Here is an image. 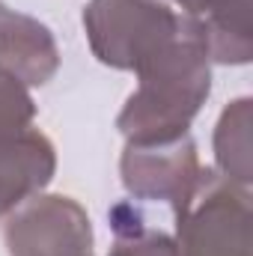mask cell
<instances>
[{"label":"cell","mask_w":253,"mask_h":256,"mask_svg":"<svg viewBox=\"0 0 253 256\" xmlns=\"http://www.w3.org/2000/svg\"><path fill=\"white\" fill-rule=\"evenodd\" d=\"M214 164L218 173L236 185L253 182V98L230 102L214 126Z\"/></svg>","instance_id":"cell-9"},{"label":"cell","mask_w":253,"mask_h":256,"mask_svg":"<svg viewBox=\"0 0 253 256\" xmlns=\"http://www.w3.org/2000/svg\"><path fill=\"white\" fill-rule=\"evenodd\" d=\"M9 256H92V220L63 194H36L6 214Z\"/></svg>","instance_id":"cell-4"},{"label":"cell","mask_w":253,"mask_h":256,"mask_svg":"<svg viewBox=\"0 0 253 256\" xmlns=\"http://www.w3.org/2000/svg\"><path fill=\"white\" fill-rule=\"evenodd\" d=\"M120 176L134 200L167 202L176 218L202 176V164L190 134H182L167 143H126Z\"/></svg>","instance_id":"cell-5"},{"label":"cell","mask_w":253,"mask_h":256,"mask_svg":"<svg viewBox=\"0 0 253 256\" xmlns=\"http://www.w3.org/2000/svg\"><path fill=\"white\" fill-rule=\"evenodd\" d=\"M194 24H196V33L206 45L208 63H220V66L250 63L253 57L250 0H214L202 15L194 18Z\"/></svg>","instance_id":"cell-8"},{"label":"cell","mask_w":253,"mask_h":256,"mask_svg":"<svg viewBox=\"0 0 253 256\" xmlns=\"http://www.w3.org/2000/svg\"><path fill=\"white\" fill-rule=\"evenodd\" d=\"M173 3H179L182 9H185V15H190V18H196V15H202L214 0H173Z\"/></svg>","instance_id":"cell-12"},{"label":"cell","mask_w":253,"mask_h":256,"mask_svg":"<svg viewBox=\"0 0 253 256\" xmlns=\"http://www.w3.org/2000/svg\"><path fill=\"white\" fill-rule=\"evenodd\" d=\"M84 30L102 66L137 72L182 30L164 0H90L84 9Z\"/></svg>","instance_id":"cell-2"},{"label":"cell","mask_w":253,"mask_h":256,"mask_svg":"<svg viewBox=\"0 0 253 256\" xmlns=\"http://www.w3.org/2000/svg\"><path fill=\"white\" fill-rule=\"evenodd\" d=\"M176 242L185 256H253L250 191L202 167L190 200L176 214Z\"/></svg>","instance_id":"cell-3"},{"label":"cell","mask_w":253,"mask_h":256,"mask_svg":"<svg viewBox=\"0 0 253 256\" xmlns=\"http://www.w3.org/2000/svg\"><path fill=\"white\" fill-rule=\"evenodd\" d=\"M0 66L27 86L48 84L60 68V48L54 33L0 0Z\"/></svg>","instance_id":"cell-7"},{"label":"cell","mask_w":253,"mask_h":256,"mask_svg":"<svg viewBox=\"0 0 253 256\" xmlns=\"http://www.w3.org/2000/svg\"><path fill=\"white\" fill-rule=\"evenodd\" d=\"M33 116H36V102L30 96V86L0 66V137L30 128Z\"/></svg>","instance_id":"cell-11"},{"label":"cell","mask_w":253,"mask_h":256,"mask_svg":"<svg viewBox=\"0 0 253 256\" xmlns=\"http://www.w3.org/2000/svg\"><path fill=\"white\" fill-rule=\"evenodd\" d=\"M137 90L126 98L116 128L128 143H167L188 134L212 92V63L194 18L149 63L137 68Z\"/></svg>","instance_id":"cell-1"},{"label":"cell","mask_w":253,"mask_h":256,"mask_svg":"<svg viewBox=\"0 0 253 256\" xmlns=\"http://www.w3.org/2000/svg\"><path fill=\"white\" fill-rule=\"evenodd\" d=\"M57 173L54 143L39 128L0 137V218L42 194Z\"/></svg>","instance_id":"cell-6"},{"label":"cell","mask_w":253,"mask_h":256,"mask_svg":"<svg viewBox=\"0 0 253 256\" xmlns=\"http://www.w3.org/2000/svg\"><path fill=\"white\" fill-rule=\"evenodd\" d=\"M110 230L116 242L108 256H185L176 236L146 226L134 202H116L110 208Z\"/></svg>","instance_id":"cell-10"}]
</instances>
